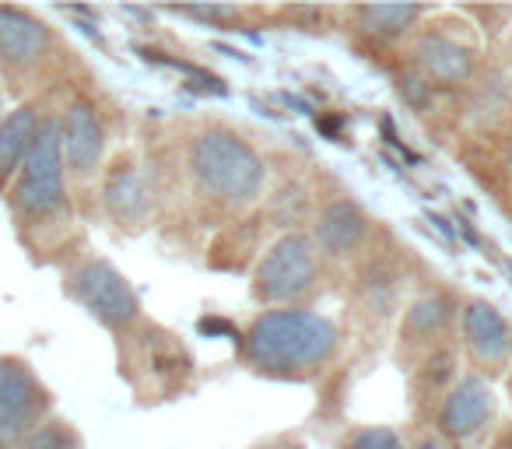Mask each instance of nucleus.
I'll return each mask as SVG.
<instances>
[{
	"label": "nucleus",
	"mask_w": 512,
	"mask_h": 449,
	"mask_svg": "<svg viewBox=\"0 0 512 449\" xmlns=\"http://www.w3.org/2000/svg\"><path fill=\"white\" fill-rule=\"evenodd\" d=\"M341 348V330L334 320L313 309H267L246 330V362L264 376L302 379L323 369Z\"/></svg>",
	"instance_id": "1"
},
{
	"label": "nucleus",
	"mask_w": 512,
	"mask_h": 449,
	"mask_svg": "<svg viewBox=\"0 0 512 449\" xmlns=\"http://www.w3.org/2000/svg\"><path fill=\"white\" fill-rule=\"evenodd\" d=\"M8 207L18 225H29V229L50 225L67 214V165L64 151H60L57 113H43L39 120L36 141H32L15 183L8 186Z\"/></svg>",
	"instance_id": "2"
},
{
	"label": "nucleus",
	"mask_w": 512,
	"mask_h": 449,
	"mask_svg": "<svg viewBox=\"0 0 512 449\" xmlns=\"http://www.w3.org/2000/svg\"><path fill=\"white\" fill-rule=\"evenodd\" d=\"M190 172L200 190L221 204H249L260 197L267 179V165L253 144L225 127H211L193 137Z\"/></svg>",
	"instance_id": "3"
},
{
	"label": "nucleus",
	"mask_w": 512,
	"mask_h": 449,
	"mask_svg": "<svg viewBox=\"0 0 512 449\" xmlns=\"http://www.w3.org/2000/svg\"><path fill=\"white\" fill-rule=\"evenodd\" d=\"M320 281V250L306 232H285L260 257L253 274V295L264 302H295Z\"/></svg>",
	"instance_id": "4"
},
{
	"label": "nucleus",
	"mask_w": 512,
	"mask_h": 449,
	"mask_svg": "<svg viewBox=\"0 0 512 449\" xmlns=\"http://www.w3.org/2000/svg\"><path fill=\"white\" fill-rule=\"evenodd\" d=\"M53 393L22 355H0V449L22 446L36 425L50 418Z\"/></svg>",
	"instance_id": "5"
},
{
	"label": "nucleus",
	"mask_w": 512,
	"mask_h": 449,
	"mask_svg": "<svg viewBox=\"0 0 512 449\" xmlns=\"http://www.w3.org/2000/svg\"><path fill=\"white\" fill-rule=\"evenodd\" d=\"M67 292L109 330L130 327L141 316V299H137L134 285L102 257H88L74 264L67 274Z\"/></svg>",
	"instance_id": "6"
},
{
	"label": "nucleus",
	"mask_w": 512,
	"mask_h": 449,
	"mask_svg": "<svg viewBox=\"0 0 512 449\" xmlns=\"http://www.w3.org/2000/svg\"><path fill=\"white\" fill-rule=\"evenodd\" d=\"M57 53V32L29 8L0 4V78L22 81L39 74Z\"/></svg>",
	"instance_id": "7"
},
{
	"label": "nucleus",
	"mask_w": 512,
	"mask_h": 449,
	"mask_svg": "<svg viewBox=\"0 0 512 449\" xmlns=\"http://www.w3.org/2000/svg\"><path fill=\"white\" fill-rule=\"evenodd\" d=\"M57 120L67 176H95V169L102 165V155H106V123H102L99 106L92 99H85V95H74L64 106V113H57Z\"/></svg>",
	"instance_id": "8"
},
{
	"label": "nucleus",
	"mask_w": 512,
	"mask_h": 449,
	"mask_svg": "<svg viewBox=\"0 0 512 449\" xmlns=\"http://www.w3.org/2000/svg\"><path fill=\"white\" fill-rule=\"evenodd\" d=\"M414 67L432 88H460L474 78V50L432 29L414 43Z\"/></svg>",
	"instance_id": "9"
},
{
	"label": "nucleus",
	"mask_w": 512,
	"mask_h": 449,
	"mask_svg": "<svg viewBox=\"0 0 512 449\" xmlns=\"http://www.w3.org/2000/svg\"><path fill=\"white\" fill-rule=\"evenodd\" d=\"M491 411H495V393L481 376H463L453 390L446 393L439 411V425L453 439H470L488 425Z\"/></svg>",
	"instance_id": "10"
},
{
	"label": "nucleus",
	"mask_w": 512,
	"mask_h": 449,
	"mask_svg": "<svg viewBox=\"0 0 512 449\" xmlns=\"http://www.w3.org/2000/svg\"><path fill=\"white\" fill-rule=\"evenodd\" d=\"M365 232H369V218H365L362 207L351 197H337V200H330L320 211V218H316L313 243H316V250L327 253V257H348L351 250L362 246Z\"/></svg>",
	"instance_id": "11"
},
{
	"label": "nucleus",
	"mask_w": 512,
	"mask_h": 449,
	"mask_svg": "<svg viewBox=\"0 0 512 449\" xmlns=\"http://www.w3.org/2000/svg\"><path fill=\"white\" fill-rule=\"evenodd\" d=\"M463 337H467V348L474 351V358L484 365H502L512 351L509 323L484 299L467 302V309H463Z\"/></svg>",
	"instance_id": "12"
},
{
	"label": "nucleus",
	"mask_w": 512,
	"mask_h": 449,
	"mask_svg": "<svg viewBox=\"0 0 512 449\" xmlns=\"http://www.w3.org/2000/svg\"><path fill=\"white\" fill-rule=\"evenodd\" d=\"M39 120H43V113H39L36 102H22L0 120V193L15 183L32 141H36Z\"/></svg>",
	"instance_id": "13"
},
{
	"label": "nucleus",
	"mask_w": 512,
	"mask_h": 449,
	"mask_svg": "<svg viewBox=\"0 0 512 449\" xmlns=\"http://www.w3.org/2000/svg\"><path fill=\"white\" fill-rule=\"evenodd\" d=\"M102 204H106V211L113 214V221H120V225H137V221H144V214H148L151 207V197H148V186H144L141 172L134 169V162H116L113 169H109L106 183H102Z\"/></svg>",
	"instance_id": "14"
},
{
	"label": "nucleus",
	"mask_w": 512,
	"mask_h": 449,
	"mask_svg": "<svg viewBox=\"0 0 512 449\" xmlns=\"http://www.w3.org/2000/svg\"><path fill=\"white\" fill-rule=\"evenodd\" d=\"M421 15H425V8H418V4H365V8H355L362 29L379 39H400Z\"/></svg>",
	"instance_id": "15"
},
{
	"label": "nucleus",
	"mask_w": 512,
	"mask_h": 449,
	"mask_svg": "<svg viewBox=\"0 0 512 449\" xmlns=\"http://www.w3.org/2000/svg\"><path fill=\"white\" fill-rule=\"evenodd\" d=\"M449 316H453V302H449V295H442V292L425 295V299H418L411 309H407L404 334L411 337V341L432 337V334H439V330L446 327Z\"/></svg>",
	"instance_id": "16"
},
{
	"label": "nucleus",
	"mask_w": 512,
	"mask_h": 449,
	"mask_svg": "<svg viewBox=\"0 0 512 449\" xmlns=\"http://www.w3.org/2000/svg\"><path fill=\"white\" fill-rule=\"evenodd\" d=\"M18 449H81V435L71 421L53 418L50 414L43 425H36L29 435H25Z\"/></svg>",
	"instance_id": "17"
},
{
	"label": "nucleus",
	"mask_w": 512,
	"mask_h": 449,
	"mask_svg": "<svg viewBox=\"0 0 512 449\" xmlns=\"http://www.w3.org/2000/svg\"><path fill=\"white\" fill-rule=\"evenodd\" d=\"M341 449H400V435L386 425H372V428H358L344 439Z\"/></svg>",
	"instance_id": "18"
},
{
	"label": "nucleus",
	"mask_w": 512,
	"mask_h": 449,
	"mask_svg": "<svg viewBox=\"0 0 512 449\" xmlns=\"http://www.w3.org/2000/svg\"><path fill=\"white\" fill-rule=\"evenodd\" d=\"M397 92L407 99V106H414V109H425L428 102H432V85H428L425 78H421L418 71H404L397 78Z\"/></svg>",
	"instance_id": "19"
},
{
	"label": "nucleus",
	"mask_w": 512,
	"mask_h": 449,
	"mask_svg": "<svg viewBox=\"0 0 512 449\" xmlns=\"http://www.w3.org/2000/svg\"><path fill=\"white\" fill-rule=\"evenodd\" d=\"M172 15L193 18V22H228V18H239L235 4H193V8H172Z\"/></svg>",
	"instance_id": "20"
},
{
	"label": "nucleus",
	"mask_w": 512,
	"mask_h": 449,
	"mask_svg": "<svg viewBox=\"0 0 512 449\" xmlns=\"http://www.w3.org/2000/svg\"><path fill=\"white\" fill-rule=\"evenodd\" d=\"M197 330H200V334H207V337H214V334H218V337H239V330H235L228 320H221V316H204V320L197 323Z\"/></svg>",
	"instance_id": "21"
},
{
	"label": "nucleus",
	"mask_w": 512,
	"mask_h": 449,
	"mask_svg": "<svg viewBox=\"0 0 512 449\" xmlns=\"http://www.w3.org/2000/svg\"><path fill=\"white\" fill-rule=\"evenodd\" d=\"M428 221H432L435 232H439L442 239H449V243H456V239H460V236H456V229H453V225H449L446 218H442V214H432V211H428Z\"/></svg>",
	"instance_id": "22"
},
{
	"label": "nucleus",
	"mask_w": 512,
	"mask_h": 449,
	"mask_svg": "<svg viewBox=\"0 0 512 449\" xmlns=\"http://www.w3.org/2000/svg\"><path fill=\"white\" fill-rule=\"evenodd\" d=\"M264 449H306L302 442H274V446H264Z\"/></svg>",
	"instance_id": "23"
},
{
	"label": "nucleus",
	"mask_w": 512,
	"mask_h": 449,
	"mask_svg": "<svg viewBox=\"0 0 512 449\" xmlns=\"http://www.w3.org/2000/svg\"><path fill=\"white\" fill-rule=\"evenodd\" d=\"M414 449H442V446H439V442H432V439H425V442H418Z\"/></svg>",
	"instance_id": "24"
},
{
	"label": "nucleus",
	"mask_w": 512,
	"mask_h": 449,
	"mask_svg": "<svg viewBox=\"0 0 512 449\" xmlns=\"http://www.w3.org/2000/svg\"><path fill=\"white\" fill-rule=\"evenodd\" d=\"M505 165H509V172H512V144H509V151H505Z\"/></svg>",
	"instance_id": "25"
},
{
	"label": "nucleus",
	"mask_w": 512,
	"mask_h": 449,
	"mask_svg": "<svg viewBox=\"0 0 512 449\" xmlns=\"http://www.w3.org/2000/svg\"><path fill=\"white\" fill-rule=\"evenodd\" d=\"M0 120H4V88H0Z\"/></svg>",
	"instance_id": "26"
}]
</instances>
